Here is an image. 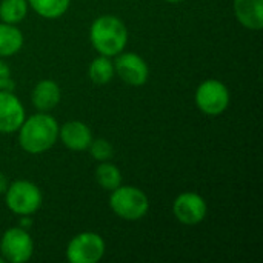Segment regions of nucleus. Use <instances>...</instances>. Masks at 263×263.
Wrapping results in <instances>:
<instances>
[{
	"instance_id": "obj_12",
	"label": "nucleus",
	"mask_w": 263,
	"mask_h": 263,
	"mask_svg": "<svg viewBox=\"0 0 263 263\" xmlns=\"http://www.w3.org/2000/svg\"><path fill=\"white\" fill-rule=\"evenodd\" d=\"M237 20L248 29H262L263 0H234Z\"/></svg>"
},
{
	"instance_id": "obj_10",
	"label": "nucleus",
	"mask_w": 263,
	"mask_h": 263,
	"mask_svg": "<svg viewBox=\"0 0 263 263\" xmlns=\"http://www.w3.org/2000/svg\"><path fill=\"white\" fill-rule=\"evenodd\" d=\"M25 120L22 102L9 91L0 89V133L9 134L20 128Z\"/></svg>"
},
{
	"instance_id": "obj_20",
	"label": "nucleus",
	"mask_w": 263,
	"mask_h": 263,
	"mask_svg": "<svg viewBox=\"0 0 263 263\" xmlns=\"http://www.w3.org/2000/svg\"><path fill=\"white\" fill-rule=\"evenodd\" d=\"M12 88V82H11V71L8 68V65L5 62L0 60V89H11Z\"/></svg>"
},
{
	"instance_id": "obj_17",
	"label": "nucleus",
	"mask_w": 263,
	"mask_h": 263,
	"mask_svg": "<svg viewBox=\"0 0 263 263\" xmlns=\"http://www.w3.org/2000/svg\"><path fill=\"white\" fill-rule=\"evenodd\" d=\"M114 65L106 55H100L94 59L89 65V79L97 85L108 83L114 76Z\"/></svg>"
},
{
	"instance_id": "obj_6",
	"label": "nucleus",
	"mask_w": 263,
	"mask_h": 263,
	"mask_svg": "<svg viewBox=\"0 0 263 263\" xmlns=\"http://www.w3.org/2000/svg\"><path fill=\"white\" fill-rule=\"evenodd\" d=\"M196 103L202 112L208 116H219L230 105L228 88L219 80H206L196 91Z\"/></svg>"
},
{
	"instance_id": "obj_21",
	"label": "nucleus",
	"mask_w": 263,
	"mask_h": 263,
	"mask_svg": "<svg viewBox=\"0 0 263 263\" xmlns=\"http://www.w3.org/2000/svg\"><path fill=\"white\" fill-rule=\"evenodd\" d=\"M6 188H8L6 177H5V174H2V173H0V194H3V193L6 191Z\"/></svg>"
},
{
	"instance_id": "obj_22",
	"label": "nucleus",
	"mask_w": 263,
	"mask_h": 263,
	"mask_svg": "<svg viewBox=\"0 0 263 263\" xmlns=\"http://www.w3.org/2000/svg\"><path fill=\"white\" fill-rule=\"evenodd\" d=\"M166 2H180V0H166Z\"/></svg>"
},
{
	"instance_id": "obj_11",
	"label": "nucleus",
	"mask_w": 263,
	"mask_h": 263,
	"mask_svg": "<svg viewBox=\"0 0 263 263\" xmlns=\"http://www.w3.org/2000/svg\"><path fill=\"white\" fill-rule=\"evenodd\" d=\"M59 136H60L62 143L72 151L86 149L92 140L89 128L85 123L77 122V120L68 122L62 128H59Z\"/></svg>"
},
{
	"instance_id": "obj_13",
	"label": "nucleus",
	"mask_w": 263,
	"mask_h": 263,
	"mask_svg": "<svg viewBox=\"0 0 263 263\" xmlns=\"http://www.w3.org/2000/svg\"><path fill=\"white\" fill-rule=\"evenodd\" d=\"M60 102V88L52 80H42L32 91V103L40 111H49Z\"/></svg>"
},
{
	"instance_id": "obj_23",
	"label": "nucleus",
	"mask_w": 263,
	"mask_h": 263,
	"mask_svg": "<svg viewBox=\"0 0 263 263\" xmlns=\"http://www.w3.org/2000/svg\"><path fill=\"white\" fill-rule=\"evenodd\" d=\"M5 262V259H0V263H3Z\"/></svg>"
},
{
	"instance_id": "obj_16",
	"label": "nucleus",
	"mask_w": 263,
	"mask_h": 263,
	"mask_svg": "<svg viewBox=\"0 0 263 263\" xmlns=\"http://www.w3.org/2000/svg\"><path fill=\"white\" fill-rule=\"evenodd\" d=\"M28 12L26 0H3L0 3V18L3 23H18L25 18Z\"/></svg>"
},
{
	"instance_id": "obj_15",
	"label": "nucleus",
	"mask_w": 263,
	"mask_h": 263,
	"mask_svg": "<svg viewBox=\"0 0 263 263\" xmlns=\"http://www.w3.org/2000/svg\"><path fill=\"white\" fill-rule=\"evenodd\" d=\"M31 8L45 18H57L63 15L71 0H28Z\"/></svg>"
},
{
	"instance_id": "obj_2",
	"label": "nucleus",
	"mask_w": 263,
	"mask_h": 263,
	"mask_svg": "<svg viewBox=\"0 0 263 263\" xmlns=\"http://www.w3.org/2000/svg\"><path fill=\"white\" fill-rule=\"evenodd\" d=\"M92 46L106 57L120 54L128 42V31L123 22L114 15H102L94 20L89 31Z\"/></svg>"
},
{
	"instance_id": "obj_19",
	"label": "nucleus",
	"mask_w": 263,
	"mask_h": 263,
	"mask_svg": "<svg viewBox=\"0 0 263 263\" xmlns=\"http://www.w3.org/2000/svg\"><path fill=\"white\" fill-rule=\"evenodd\" d=\"M88 148L91 151V156L99 162H106L112 157V145L105 139L91 140Z\"/></svg>"
},
{
	"instance_id": "obj_1",
	"label": "nucleus",
	"mask_w": 263,
	"mask_h": 263,
	"mask_svg": "<svg viewBox=\"0 0 263 263\" xmlns=\"http://www.w3.org/2000/svg\"><path fill=\"white\" fill-rule=\"evenodd\" d=\"M59 137V125L48 114H35L23 120L18 128L20 146L31 154L48 151Z\"/></svg>"
},
{
	"instance_id": "obj_5",
	"label": "nucleus",
	"mask_w": 263,
	"mask_h": 263,
	"mask_svg": "<svg viewBox=\"0 0 263 263\" xmlns=\"http://www.w3.org/2000/svg\"><path fill=\"white\" fill-rule=\"evenodd\" d=\"M105 254V242L96 233H82L71 239L66 257L71 263H97Z\"/></svg>"
},
{
	"instance_id": "obj_18",
	"label": "nucleus",
	"mask_w": 263,
	"mask_h": 263,
	"mask_svg": "<svg viewBox=\"0 0 263 263\" xmlns=\"http://www.w3.org/2000/svg\"><path fill=\"white\" fill-rule=\"evenodd\" d=\"M96 180L103 190L112 191L117 186H120L122 174L112 163L102 162V165H99L96 170Z\"/></svg>"
},
{
	"instance_id": "obj_7",
	"label": "nucleus",
	"mask_w": 263,
	"mask_h": 263,
	"mask_svg": "<svg viewBox=\"0 0 263 263\" xmlns=\"http://www.w3.org/2000/svg\"><path fill=\"white\" fill-rule=\"evenodd\" d=\"M32 239L25 228L8 230L0 242V251L5 260L11 263H25L32 256Z\"/></svg>"
},
{
	"instance_id": "obj_8",
	"label": "nucleus",
	"mask_w": 263,
	"mask_h": 263,
	"mask_svg": "<svg viewBox=\"0 0 263 263\" xmlns=\"http://www.w3.org/2000/svg\"><path fill=\"white\" fill-rule=\"evenodd\" d=\"M206 203L196 193L180 194L173 205V213L176 219L185 225H197L206 216Z\"/></svg>"
},
{
	"instance_id": "obj_4",
	"label": "nucleus",
	"mask_w": 263,
	"mask_h": 263,
	"mask_svg": "<svg viewBox=\"0 0 263 263\" xmlns=\"http://www.w3.org/2000/svg\"><path fill=\"white\" fill-rule=\"evenodd\" d=\"M5 193L8 208L18 216H31L42 205L40 190L28 180L14 182Z\"/></svg>"
},
{
	"instance_id": "obj_14",
	"label": "nucleus",
	"mask_w": 263,
	"mask_h": 263,
	"mask_svg": "<svg viewBox=\"0 0 263 263\" xmlns=\"http://www.w3.org/2000/svg\"><path fill=\"white\" fill-rule=\"evenodd\" d=\"M22 45V32L9 23H0V57H9L15 54Z\"/></svg>"
},
{
	"instance_id": "obj_9",
	"label": "nucleus",
	"mask_w": 263,
	"mask_h": 263,
	"mask_svg": "<svg viewBox=\"0 0 263 263\" xmlns=\"http://www.w3.org/2000/svg\"><path fill=\"white\" fill-rule=\"evenodd\" d=\"M114 71L119 74V77L133 86H140L146 82L148 79V65L142 57H139L134 52H125L120 54L116 59Z\"/></svg>"
},
{
	"instance_id": "obj_3",
	"label": "nucleus",
	"mask_w": 263,
	"mask_h": 263,
	"mask_svg": "<svg viewBox=\"0 0 263 263\" xmlns=\"http://www.w3.org/2000/svg\"><path fill=\"white\" fill-rule=\"evenodd\" d=\"M111 210L125 220L142 219L149 208L148 197L136 186H117L109 197Z\"/></svg>"
}]
</instances>
